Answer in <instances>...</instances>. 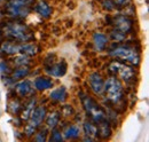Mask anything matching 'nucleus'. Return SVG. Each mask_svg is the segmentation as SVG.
<instances>
[{
    "instance_id": "obj_4",
    "label": "nucleus",
    "mask_w": 149,
    "mask_h": 142,
    "mask_svg": "<svg viewBox=\"0 0 149 142\" xmlns=\"http://www.w3.org/2000/svg\"><path fill=\"white\" fill-rule=\"evenodd\" d=\"M103 92H106L107 99L112 103H118L124 96L123 85L116 77H110L109 79H107V81L104 83Z\"/></svg>"
},
{
    "instance_id": "obj_8",
    "label": "nucleus",
    "mask_w": 149,
    "mask_h": 142,
    "mask_svg": "<svg viewBox=\"0 0 149 142\" xmlns=\"http://www.w3.org/2000/svg\"><path fill=\"white\" fill-rule=\"evenodd\" d=\"M112 24L115 25V28L124 33L130 32L133 28V21L125 15H116L112 19Z\"/></svg>"
},
{
    "instance_id": "obj_20",
    "label": "nucleus",
    "mask_w": 149,
    "mask_h": 142,
    "mask_svg": "<svg viewBox=\"0 0 149 142\" xmlns=\"http://www.w3.org/2000/svg\"><path fill=\"white\" fill-rule=\"evenodd\" d=\"M35 108H36V100L32 99L26 106H24V109L22 111V119L23 120H28L30 118V116H31V113H32Z\"/></svg>"
},
{
    "instance_id": "obj_9",
    "label": "nucleus",
    "mask_w": 149,
    "mask_h": 142,
    "mask_svg": "<svg viewBox=\"0 0 149 142\" xmlns=\"http://www.w3.org/2000/svg\"><path fill=\"white\" fill-rule=\"evenodd\" d=\"M90 86L95 94H102L104 87V80L100 73L94 72L90 76Z\"/></svg>"
},
{
    "instance_id": "obj_32",
    "label": "nucleus",
    "mask_w": 149,
    "mask_h": 142,
    "mask_svg": "<svg viewBox=\"0 0 149 142\" xmlns=\"http://www.w3.org/2000/svg\"><path fill=\"white\" fill-rule=\"evenodd\" d=\"M115 5H118V6H125L126 3L130 2V0H112Z\"/></svg>"
},
{
    "instance_id": "obj_6",
    "label": "nucleus",
    "mask_w": 149,
    "mask_h": 142,
    "mask_svg": "<svg viewBox=\"0 0 149 142\" xmlns=\"http://www.w3.org/2000/svg\"><path fill=\"white\" fill-rule=\"evenodd\" d=\"M110 55L116 58L127 61L131 64H134V65H138L140 62L139 53L134 48H131V47H117L110 52Z\"/></svg>"
},
{
    "instance_id": "obj_15",
    "label": "nucleus",
    "mask_w": 149,
    "mask_h": 142,
    "mask_svg": "<svg viewBox=\"0 0 149 142\" xmlns=\"http://www.w3.org/2000/svg\"><path fill=\"white\" fill-rule=\"evenodd\" d=\"M97 124H99V128H97V133H99V135H100L101 138H103V139L109 138L110 134H111V128H110L109 123H108L106 119H103V120L99 122Z\"/></svg>"
},
{
    "instance_id": "obj_7",
    "label": "nucleus",
    "mask_w": 149,
    "mask_h": 142,
    "mask_svg": "<svg viewBox=\"0 0 149 142\" xmlns=\"http://www.w3.org/2000/svg\"><path fill=\"white\" fill-rule=\"evenodd\" d=\"M110 70L113 73H118L122 79H124L125 81H131L134 76H135V71L133 68H131L129 65H125V64H122L119 62H113L110 64Z\"/></svg>"
},
{
    "instance_id": "obj_26",
    "label": "nucleus",
    "mask_w": 149,
    "mask_h": 142,
    "mask_svg": "<svg viewBox=\"0 0 149 142\" xmlns=\"http://www.w3.org/2000/svg\"><path fill=\"white\" fill-rule=\"evenodd\" d=\"M125 37H126V33H124V32H122L117 29L111 32V38L113 40H117V41H122L123 39H125Z\"/></svg>"
},
{
    "instance_id": "obj_21",
    "label": "nucleus",
    "mask_w": 149,
    "mask_h": 142,
    "mask_svg": "<svg viewBox=\"0 0 149 142\" xmlns=\"http://www.w3.org/2000/svg\"><path fill=\"white\" fill-rule=\"evenodd\" d=\"M29 73H30V69L26 65L25 67H21L19 69H16V70L12 73V79H14V80L22 79V78L26 77Z\"/></svg>"
},
{
    "instance_id": "obj_30",
    "label": "nucleus",
    "mask_w": 149,
    "mask_h": 142,
    "mask_svg": "<svg viewBox=\"0 0 149 142\" xmlns=\"http://www.w3.org/2000/svg\"><path fill=\"white\" fill-rule=\"evenodd\" d=\"M0 72L1 73H9L10 72V68L6 63H0Z\"/></svg>"
},
{
    "instance_id": "obj_18",
    "label": "nucleus",
    "mask_w": 149,
    "mask_h": 142,
    "mask_svg": "<svg viewBox=\"0 0 149 142\" xmlns=\"http://www.w3.org/2000/svg\"><path fill=\"white\" fill-rule=\"evenodd\" d=\"M51 99L58 101V102L65 101V99H67V89H65V87H58V88L54 89L51 93Z\"/></svg>"
},
{
    "instance_id": "obj_29",
    "label": "nucleus",
    "mask_w": 149,
    "mask_h": 142,
    "mask_svg": "<svg viewBox=\"0 0 149 142\" xmlns=\"http://www.w3.org/2000/svg\"><path fill=\"white\" fill-rule=\"evenodd\" d=\"M102 5H103V7H104L107 10H112V9L115 8V6H116L112 0H103V1H102Z\"/></svg>"
},
{
    "instance_id": "obj_13",
    "label": "nucleus",
    "mask_w": 149,
    "mask_h": 142,
    "mask_svg": "<svg viewBox=\"0 0 149 142\" xmlns=\"http://www.w3.org/2000/svg\"><path fill=\"white\" fill-rule=\"evenodd\" d=\"M93 40H94V45H95V48L97 51H103L107 46V42H108V38L107 36L101 33V32H96L93 36Z\"/></svg>"
},
{
    "instance_id": "obj_2",
    "label": "nucleus",
    "mask_w": 149,
    "mask_h": 142,
    "mask_svg": "<svg viewBox=\"0 0 149 142\" xmlns=\"http://www.w3.org/2000/svg\"><path fill=\"white\" fill-rule=\"evenodd\" d=\"M33 0H7L5 3V13L10 17H26L33 5Z\"/></svg>"
},
{
    "instance_id": "obj_1",
    "label": "nucleus",
    "mask_w": 149,
    "mask_h": 142,
    "mask_svg": "<svg viewBox=\"0 0 149 142\" xmlns=\"http://www.w3.org/2000/svg\"><path fill=\"white\" fill-rule=\"evenodd\" d=\"M2 31H3L5 37H7V38H9L10 40H14V41L28 42L33 38L31 30L25 24H22L19 22L5 23V25L2 28Z\"/></svg>"
},
{
    "instance_id": "obj_27",
    "label": "nucleus",
    "mask_w": 149,
    "mask_h": 142,
    "mask_svg": "<svg viewBox=\"0 0 149 142\" xmlns=\"http://www.w3.org/2000/svg\"><path fill=\"white\" fill-rule=\"evenodd\" d=\"M49 141H51V142H61V141H63V136H62L61 132H58L57 129H53V132H52V136H51Z\"/></svg>"
},
{
    "instance_id": "obj_10",
    "label": "nucleus",
    "mask_w": 149,
    "mask_h": 142,
    "mask_svg": "<svg viewBox=\"0 0 149 142\" xmlns=\"http://www.w3.org/2000/svg\"><path fill=\"white\" fill-rule=\"evenodd\" d=\"M47 72L54 77H62L67 72V63L64 61H61L53 65L51 64L49 67H47Z\"/></svg>"
},
{
    "instance_id": "obj_31",
    "label": "nucleus",
    "mask_w": 149,
    "mask_h": 142,
    "mask_svg": "<svg viewBox=\"0 0 149 142\" xmlns=\"http://www.w3.org/2000/svg\"><path fill=\"white\" fill-rule=\"evenodd\" d=\"M63 110H64V112H63L64 116H70V113H72V108L70 106H64Z\"/></svg>"
},
{
    "instance_id": "obj_16",
    "label": "nucleus",
    "mask_w": 149,
    "mask_h": 142,
    "mask_svg": "<svg viewBox=\"0 0 149 142\" xmlns=\"http://www.w3.org/2000/svg\"><path fill=\"white\" fill-rule=\"evenodd\" d=\"M36 10H37L41 16H44V17H48V16L52 14V8H51V6H49L47 2H45V1L38 2L37 6H36Z\"/></svg>"
},
{
    "instance_id": "obj_22",
    "label": "nucleus",
    "mask_w": 149,
    "mask_h": 142,
    "mask_svg": "<svg viewBox=\"0 0 149 142\" xmlns=\"http://www.w3.org/2000/svg\"><path fill=\"white\" fill-rule=\"evenodd\" d=\"M58 119H60V113L57 111L51 112L46 118V124L49 128H54L58 123Z\"/></svg>"
},
{
    "instance_id": "obj_19",
    "label": "nucleus",
    "mask_w": 149,
    "mask_h": 142,
    "mask_svg": "<svg viewBox=\"0 0 149 142\" xmlns=\"http://www.w3.org/2000/svg\"><path fill=\"white\" fill-rule=\"evenodd\" d=\"M19 53L26 56H32L37 53V47L33 44H22L19 45Z\"/></svg>"
},
{
    "instance_id": "obj_12",
    "label": "nucleus",
    "mask_w": 149,
    "mask_h": 142,
    "mask_svg": "<svg viewBox=\"0 0 149 142\" xmlns=\"http://www.w3.org/2000/svg\"><path fill=\"white\" fill-rule=\"evenodd\" d=\"M32 90H33V86L29 80H23L16 85V93L19 96H28L32 93Z\"/></svg>"
},
{
    "instance_id": "obj_28",
    "label": "nucleus",
    "mask_w": 149,
    "mask_h": 142,
    "mask_svg": "<svg viewBox=\"0 0 149 142\" xmlns=\"http://www.w3.org/2000/svg\"><path fill=\"white\" fill-rule=\"evenodd\" d=\"M46 136H47V131H46V129H42V131H40L38 134H36L35 141H37V142L46 141Z\"/></svg>"
},
{
    "instance_id": "obj_11",
    "label": "nucleus",
    "mask_w": 149,
    "mask_h": 142,
    "mask_svg": "<svg viewBox=\"0 0 149 142\" xmlns=\"http://www.w3.org/2000/svg\"><path fill=\"white\" fill-rule=\"evenodd\" d=\"M19 45H21V44L15 42L14 40H6V41H3V42L1 44L0 48H1V51H2L3 53L12 55V54L19 53Z\"/></svg>"
},
{
    "instance_id": "obj_24",
    "label": "nucleus",
    "mask_w": 149,
    "mask_h": 142,
    "mask_svg": "<svg viewBox=\"0 0 149 142\" xmlns=\"http://www.w3.org/2000/svg\"><path fill=\"white\" fill-rule=\"evenodd\" d=\"M9 108H10L12 113L17 115L19 111H21V109H22V106H21L19 101H17V100H13V101L10 102V104H9Z\"/></svg>"
},
{
    "instance_id": "obj_23",
    "label": "nucleus",
    "mask_w": 149,
    "mask_h": 142,
    "mask_svg": "<svg viewBox=\"0 0 149 142\" xmlns=\"http://www.w3.org/2000/svg\"><path fill=\"white\" fill-rule=\"evenodd\" d=\"M63 135H64L65 139H74V138H77L79 135V128L77 126H74V125L72 126H69L64 131Z\"/></svg>"
},
{
    "instance_id": "obj_25",
    "label": "nucleus",
    "mask_w": 149,
    "mask_h": 142,
    "mask_svg": "<svg viewBox=\"0 0 149 142\" xmlns=\"http://www.w3.org/2000/svg\"><path fill=\"white\" fill-rule=\"evenodd\" d=\"M14 63L17 65V67H25L26 64H29V58L26 57V55H22L19 57H16L14 60Z\"/></svg>"
},
{
    "instance_id": "obj_14",
    "label": "nucleus",
    "mask_w": 149,
    "mask_h": 142,
    "mask_svg": "<svg viewBox=\"0 0 149 142\" xmlns=\"http://www.w3.org/2000/svg\"><path fill=\"white\" fill-rule=\"evenodd\" d=\"M53 86V81L52 79L47 78V77H39L35 81V87L38 90H45V89L52 88Z\"/></svg>"
},
{
    "instance_id": "obj_17",
    "label": "nucleus",
    "mask_w": 149,
    "mask_h": 142,
    "mask_svg": "<svg viewBox=\"0 0 149 142\" xmlns=\"http://www.w3.org/2000/svg\"><path fill=\"white\" fill-rule=\"evenodd\" d=\"M83 128H84V132H85V135H86V136H90V138H93V139L94 138H97V135H99V133H97V127H96L93 123H91V122H85Z\"/></svg>"
},
{
    "instance_id": "obj_3",
    "label": "nucleus",
    "mask_w": 149,
    "mask_h": 142,
    "mask_svg": "<svg viewBox=\"0 0 149 142\" xmlns=\"http://www.w3.org/2000/svg\"><path fill=\"white\" fill-rule=\"evenodd\" d=\"M80 96H81V102H83V106L86 110V113L90 116V118L93 120L94 123H99L103 119H106V112L104 110L99 106L95 101H94L92 97L80 93Z\"/></svg>"
},
{
    "instance_id": "obj_5",
    "label": "nucleus",
    "mask_w": 149,
    "mask_h": 142,
    "mask_svg": "<svg viewBox=\"0 0 149 142\" xmlns=\"http://www.w3.org/2000/svg\"><path fill=\"white\" fill-rule=\"evenodd\" d=\"M45 117H46V108L42 106H36L33 109L30 118L26 120L28 124L25 125V127H24L25 135L26 136H32L36 133V131H37L38 127H39V125L44 122Z\"/></svg>"
}]
</instances>
